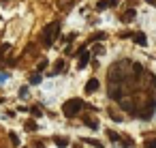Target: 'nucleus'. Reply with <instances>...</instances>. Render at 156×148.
Here are the masks:
<instances>
[{"mask_svg":"<svg viewBox=\"0 0 156 148\" xmlns=\"http://www.w3.org/2000/svg\"><path fill=\"white\" fill-rule=\"evenodd\" d=\"M79 56H81V60H79V69H83V67L88 65V58H90V56H88L86 52H83V54H79Z\"/></svg>","mask_w":156,"mask_h":148,"instance_id":"4468645a","label":"nucleus"},{"mask_svg":"<svg viewBox=\"0 0 156 148\" xmlns=\"http://www.w3.org/2000/svg\"><path fill=\"white\" fill-rule=\"evenodd\" d=\"M58 32H60V24H58V22L47 24V26L43 28V32H41V41H43V45H47V47H49V45L56 41Z\"/></svg>","mask_w":156,"mask_h":148,"instance_id":"f257e3e1","label":"nucleus"},{"mask_svg":"<svg viewBox=\"0 0 156 148\" xmlns=\"http://www.w3.org/2000/svg\"><path fill=\"white\" fill-rule=\"evenodd\" d=\"M45 67H47V60H41V62H39V71H43Z\"/></svg>","mask_w":156,"mask_h":148,"instance_id":"bb28decb","label":"nucleus"},{"mask_svg":"<svg viewBox=\"0 0 156 148\" xmlns=\"http://www.w3.org/2000/svg\"><path fill=\"white\" fill-rule=\"evenodd\" d=\"M120 103H122V107H124L126 112L135 114V105H133V101H130V99H120Z\"/></svg>","mask_w":156,"mask_h":148,"instance_id":"0eeeda50","label":"nucleus"},{"mask_svg":"<svg viewBox=\"0 0 156 148\" xmlns=\"http://www.w3.org/2000/svg\"><path fill=\"white\" fill-rule=\"evenodd\" d=\"M30 112H32V116H43V109L41 107H30Z\"/></svg>","mask_w":156,"mask_h":148,"instance_id":"5701e85b","label":"nucleus"},{"mask_svg":"<svg viewBox=\"0 0 156 148\" xmlns=\"http://www.w3.org/2000/svg\"><path fill=\"white\" fill-rule=\"evenodd\" d=\"M101 39H105V32H96V35H92V37H90V43H92V41H101Z\"/></svg>","mask_w":156,"mask_h":148,"instance_id":"f3484780","label":"nucleus"},{"mask_svg":"<svg viewBox=\"0 0 156 148\" xmlns=\"http://www.w3.org/2000/svg\"><path fill=\"white\" fill-rule=\"evenodd\" d=\"M145 148H156V137H150V139H145Z\"/></svg>","mask_w":156,"mask_h":148,"instance_id":"aec40b11","label":"nucleus"},{"mask_svg":"<svg viewBox=\"0 0 156 148\" xmlns=\"http://www.w3.org/2000/svg\"><path fill=\"white\" fill-rule=\"evenodd\" d=\"M83 122H86V127H90V129H98V122H96L94 118H90V116H86Z\"/></svg>","mask_w":156,"mask_h":148,"instance_id":"9d476101","label":"nucleus"},{"mask_svg":"<svg viewBox=\"0 0 156 148\" xmlns=\"http://www.w3.org/2000/svg\"><path fill=\"white\" fill-rule=\"evenodd\" d=\"M73 5H75V0H58V9H62V11L71 9Z\"/></svg>","mask_w":156,"mask_h":148,"instance_id":"6e6552de","label":"nucleus"},{"mask_svg":"<svg viewBox=\"0 0 156 148\" xmlns=\"http://www.w3.org/2000/svg\"><path fill=\"white\" fill-rule=\"evenodd\" d=\"M107 137H109L111 142H120V135H118V133H113V131H107Z\"/></svg>","mask_w":156,"mask_h":148,"instance_id":"6ab92c4d","label":"nucleus"},{"mask_svg":"<svg viewBox=\"0 0 156 148\" xmlns=\"http://www.w3.org/2000/svg\"><path fill=\"white\" fill-rule=\"evenodd\" d=\"M86 144H90V146H94V148H103V144L98 142V139H83Z\"/></svg>","mask_w":156,"mask_h":148,"instance_id":"dca6fc26","label":"nucleus"},{"mask_svg":"<svg viewBox=\"0 0 156 148\" xmlns=\"http://www.w3.org/2000/svg\"><path fill=\"white\" fill-rule=\"evenodd\" d=\"M109 97L115 99V101H120V99H122V88H120L118 84H111V86H109Z\"/></svg>","mask_w":156,"mask_h":148,"instance_id":"20e7f679","label":"nucleus"},{"mask_svg":"<svg viewBox=\"0 0 156 148\" xmlns=\"http://www.w3.org/2000/svg\"><path fill=\"white\" fill-rule=\"evenodd\" d=\"M62 69H64V60H58V62L54 65V75H56V73H60Z\"/></svg>","mask_w":156,"mask_h":148,"instance_id":"2eb2a0df","label":"nucleus"},{"mask_svg":"<svg viewBox=\"0 0 156 148\" xmlns=\"http://www.w3.org/2000/svg\"><path fill=\"white\" fill-rule=\"evenodd\" d=\"M130 39H135V43L137 45H147V37L143 35V32H133V37Z\"/></svg>","mask_w":156,"mask_h":148,"instance_id":"39448f33","label":"nucleus"},{"mask_svg":"<svg viewBox=\"0 0 156 148\" xmlns=\"http://www.w3.org/2000/svg\"><path fill=\"white\" fill-rule=\"evenodd\" d=\"M39 82H41V75H39V73H34V75L30 77V84H39Z\"/></svg>","mask_w":156,"mask_h":148,"instance_id":"393cba45","label":"nucleus"},{"mask_svg":"<svg viewBox=\"0 0 156 148\" xmlns=\"http://www.w3.org/2000/svg\"><path fill=\"white\" fill-rule=\"evenodd\" d=\"M26 131H37V122L34 120H28L26 122Z\"/></svg>","mask_w":156,"mask_h":148,"instance_id":"a211bd4d","label":"nucleus"},{"mask_svg":"<svg viewBox=\"0 0 156 148\" xmlns=\"http://www.w3.org/2000/svg\"><path fill=\"white\" fill-rule=\"evenodd\" d=\"M109 5H111V2H105V0H101V2L96 5V9H98V11H105V9H107Z\"/></svg>","mask_w":156,"mask_h":148,"instance_id":"412c9836","label":"nucleus"},{"mask_svg":"<svg viewBox=\"0 0 156 148\" xmlns=\"http://www.w3.org/2000/svg\"><path fill=\"white\" fill-rule=\"evenodd\" d=\"M109 116H111V120H115V122H120V120H122V116H120L118 112H109Z\"/></svg>","mask_w":156,"mask_h":148,"instance_id":"b1692460","label":"nucleus"},{"mask_svg":"<svg viewBox=\"0 0 156 148\" xmlns=\"http://www.w3.org/2000/svg\"><path fill=\"white\" fill-rule=\"evenodd\" d=\"M145 2H150V5H154V2H156V0H145Z\"/></svg>","mask_w":156,"mask_h":148,"instance_id":"c85d7f7f","label":"nucleus"},{"mask_svg":"<svg viewBox=\"0 0 156 148\" xmlns=\"http://www.w3.org/2000/svg\"><path fill=\"white\" fill-rule=\"evenodd\" d=\"M9 50H11V45H9V43H2V45H0V62H2V56H5Z\"/></svg>","mask_w":156,"mask_h":148,"instance_id":"ddd939ff","label":"nucleus"},{"mask_svg":"<svg viewBox=\"0 0 156 148\" xmlns=\"http://www.w3.org/2000/svg\"><path fill=\"white\" fill-rule=\"evenodd\" d=\"M122 20H124V22H133V20H135V9H128V11L122 15Z\"/></svg>","mask_w":156,"mask_h":148,"instance_id":"9b49d317","label":"nucleus"},{"mask_svg":"<svg viewBox=\"0 0 156 148\" xmlns=\"http://www.w3.org/2000/svg\"><path fill=\"white\" fill-rule=\"evenodd\" d=\"M98 86H101L98 80L92 77V80H88V84H86V92H94V90H98Z\"/></svg>","mask_w":156,"mask_h":148,"instance_id":"423d86ee","label":"nucleus"},{"mask_svg":"<svg viewBox=\"0 0 156 148\" xmlns=\"http://www.w3.org/2000/svg\"><path fill=\"white\" fill-rule=\"evenodd\" d=\"M73 148H79V146H77V144H73Z\"/></svg>","mask_w":156,"mask_h":148,"instance_id":"c756f323","label":"nucleus"},{"mask_svg":"<svg viewBox=\"0 0 156 148\" xmlns=\"http://www.w3.org/2000/svg\"><path fill=\"white\" fill-rule=\"evenodd\" d=\"M81 109H83V101H81V99H69V101L62 105V112H64V116H66V118L77 116Z\"/></svg>","mask_w":156,"mask_h":148,"instance_id":"f03ea898","label":"nucleus"},{"mask_svg":"<svg viewBox=\"0 0 156 148\" xmlns=\"http://www.w3.org/2000/svg\"><path fill=\"white\" fill-rule=\"evenodd\" d=\"M32 148H45V146H43V142H34V146H32Z\"/></svg>","mask_w":156,"mask_h":148,"instance_id":"cd10ccee","label":"nucleus"},{"mask_svg":"<svg viewBox=\"0 0 156 148\" xmlns=\"http://www.w3.org/2000/svg\"><path fill=\"white\" fill-rule=\"evenodd\" d=\"M26 97H28V88H26V86H24V88H22V90H20V99H26Z\"/></svg>","mask_w":156,"mask_h":148,"instance_id":"a878e982","label":"nucleus"},{"mask_svg":"<svg viewBox=\"0 0 156 148\" xmlns=\"http://www.w3.org/2000/svg\"><path fill=\"white\" fill-rule=\"evenodd\" d=\"M9 139L13 142V146H20V137H17L15 133H9Z\"/></svg>","mask_w":156,"mask_h":148,"instance_id":"4be33fe9","label":"nucleus"},{"mask_svg":"<svg viewBox=\"0 0 156 148\" xmlns=\"http://www.w3.org/2000/svg\"><path fill=\"white\" fill-rule=\"evenodd\" d=\"M118 146H122V148H130L133 146V139L130 137H120V144Z\"/></svg>","mask_w":156,"mask_h":148,"instance_id":"f8f14e48","label":"nucleus"},{"mask_svg":"<svg viewBox=\"0 0 156 148\" xmlns=\"http://www.w3.org/2000/svg\"><path fill=\"white\" fill-rule=\"evenodd\" d=\"M154 107H156V101H150V103L145 105V109H143V112H141L139 116H141L143 120H150V118L154 116Z\"/></svg>","mask_w":156,"mask_h":148,"instance_id":"7ed1b4c3","label":"nucleus"},{"mask_svg":"<svg viewBox=\"0 0 156 148\" xmlns=\"http://www.w3.org/2000/svg\"><path fill=\"white\" fill-rule=\"evenodd\" d=\"M54 142H56V146H58V148H64V146H69V139H66L64 135H58V137H54Z\"/></svg>","mask_w":156,"mask_h":148,"instance_id":"1a4fd4ad","label":"nucleus"}]
</instances>
